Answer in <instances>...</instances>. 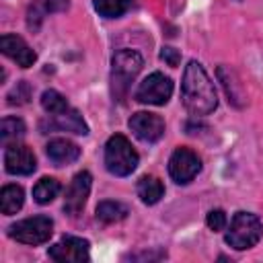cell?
I'll use <instances>...</instances> for the list:
<instances>
[{
  "instance_id": "6da1fadb",
  "label": "cell",
  "mask_w": 263,
  "mask_h": 263,
  "mask_svg": "<svg viewBox=\"0 0 263 263\" xmlns=\"http://www.w3.org/2000/svg\"><path fill=\"white\" fill-rule=\"evenodd\" d=\"M181 99H183L185 109L197 117L210 115L218 105L214 84H212L210 76L205 74L203 66L195 60H191L185 66L183 82H181Z\"/></svg>"
},
{
  "instance_id": "7a4b0ae2",
  "label": "cell",
  "mask_w": 263,
  "mask_h": 263,
  "mask_svg": "<svg viewBox=\"0 0 263 263\" xmlns=\"http://www.w3.org/2000/svg\"><path fill=\"white\" fill-rule=\"evenodd\" d=\"M144 66V60L134 49H119L111 60V88L113 97L117 101H123V97L129 90L132 80L140 74Z\"/></svg>"
},
{
  "instance_id": "3957f363",
  "label": "cell",
  "mask_w": 263,
  "mask_h": 263,
  "mask_svg": "<svg viewBox=\"0 0 263 263\" xmlns=\"http://www.w3.org/2000/svg\"><path fill=\"white\" fill-rule=\"evenodd\" d=\"M140 162L138 152L129 144V140L121 134H115L105 144V166L115 177H127L136 171Z\"/></svg>"
},
{
  "instance_id": "277c9868",
  "label": "cell",
  "mask_w": 263,
  "mask_h": 263,
  "mask_svg": "<svg viewBox=\"0 0 263 263\" xmlns=\"http://www.w3.org/2000/svg\"><path fill=\"white\" fill-rule=\"evenodd\" d=\"M261 236H263L261 220L251 212H236L226 232V242L236 251H245L255 247L261 240Z\"/></svg>"
},
{
  "instance_id": "5b68a950",
  "label": "cell",
  "mask_w": 263,
  "mask_h": 263,
  "mask_svg": "<svg viewBox=\"0 0 263 263\" xmlns=\"http://www.w3.org/2000/svg\"><path fill=\"white\" fill-rule=\"evenodd\" d=\"M53 234V222L47 216H33L25 218L8 228V236L23 242V245H43Z\"/></svg>"
},
{
  "instance_id": "8992f818",
  "label": "cell",
  "mask_w": 263,
  "mask_h": 263,
  "mask_svg": "<svg viewBox=\"0 0 263 263\" xmlns=\"http://www.w3.org/2000/svg\"><path fill=\"white\" fill-rule=\"evenodd\" d=\"M173 95V82L160 72H152L136 88V99L146 105H164Z\"/></svg>"
},
{
  "instance_id": "52a82bcc",
  "label": "cell",
  "mask_w": 263,
  "mask_h": 263,
  "mask_svg": "<svg viewBox=\"0 0 263 263\" xmlns=\"http://www.w3.org/2000/svg\"><path fill=\"white\" fill-rule=\"evenodd\" d=\"M201 171L199 156L189 148H177L168 160V173L175 183L187 185L195 179V175Z\"/></svg>"
},
{
  "instance_id": "ba28073f",
  "label": "cell",
  "mask_w": 263,
  "mask_h": 263,
  "mask_svg": "<svg viewBox=\"0 0 263 263\" xmlns=\"http://www.w3.org/2000/svg\"><path fill=\"white\" fill-rule=\"evenodd\" d=\"M49 257L58 263H84L88 261V240L80 236H64L49 247Z\"/></svg>"
},
{
  "instance_id": "9c48e42d",
  "label": "cell",
  "mask_w": 263,
  "mask_h": 263,
  "mask_svg": "<svg viewBox=\"0 0 263 263\" xmlns=\"http://www.w3.org/2000/svg\"><path fill=\"white\" fill-rule=\"evenodd\" d=\"M90 185H92V177L88 171L76 173L72 183L66 189V197H64V212L68 216H78L86 203V197L90 193Z\"/></svg>"
},
{
  "instance_id": "30bf717a",
  "label": "cell",
  "mask_w": 263,
  "mask_h": 263,
  "mask_svg": "<svg viewBox=\"0 0 263 263\" xmlns=\"http://www.w3.org/2000/svg\"><path fill=\"white\" fill-rule=\"evenodd\" d=\"M39 129L43 134H47V132H70V134H78V136L88 134V125L76 109H66L62 113H53L49 119L39 123Z\"/></svg>"
},
{
  "instance_id": "8fae6325",
  "label": "cell",
  "mask_w": 263,
  "mask_h": 263,
  "mask_svg": "<svg viewBox=\"0 0 263 263\" xmlns=\"http://www.w3.org/2000/svg\"><path fill=\"white\" fill-rule=\"evenodd\" d=\"M4 168L10 175H31L37 168L33 150L18 142L8 144L6 152H4Z\"/></svg>"
},
{
  "instance_id": "7c38bea8",
  "label": "cell",
  "mask_w": 263,
  "mask_h": 263,
  "mask_svg": "<svg viewBox=\"0 0 263 263\" xmlns=\"http://www.w3.org/2000/svg\"><path fill=\"white\" fill-rule=\"evenodd\" d=\"M129 129L142 142H156L164 134V121L156 113L138 111V113H134L129 117Z\"/></svg>"
},
{
  "instance_id": "4fadbf2b",
  "label": "cell",
  "mask_w": 263,
  "mask_h": 263,
  "mask_svg": "<svg viewBox=\"0 0 263 263\" xmlns=\"http://www.w3.org/2000/svg\"><path fill=\"white\" fill-rule=\"evenodd\" d=\"M0 47H2V53H4L6 58H10L12 62H16L21 68H29V66H33L35 60H37L35 51H33V49L27 45V41H25L23 37H18V35H12V33L2 35Z\"/></svg>"
},
{
  "instance_id": "5bb4252c",
  "label": "cell",
  "mask_w": 263,
  "mask_h": 263,
  "mask_svg": "<svg viewBox=\"0 0 263 263\" xmlns=\"http://www.w3.org/2000/svg\"><path fill=\"white\" fill-rule=\"evenodd\" d=\"M68 0H33L27 8V27L35 33L39 31L43 18L47 14H53V12H62L68 8Z\"/></svg>"
},
{
  "instance_id": "9a60e30c",
  "label": "cell",
  "mask_w": 263,
  "mask_h": 263,
  "mask_svg": "<svg viewBox=\"0 0 263 263\" xmlns=\"http://www.w3.org/2000/svg\"><path fill=\"white\" fill-rule=\"evenodd\" d=\"M45 152H47V158H49L53 164H58V166L72 164V162L78 160V156H80V148H78L74 142L66 140V138H55V140H51V142L45 146Z\"/></svg>"
},
{
  "instance_id": "2e32d148",
  "label": "cell",
  "mask_w": 263,
  "mask_h": 263,
  "mask_svg": "<svg viewBox=\"0 0 263 263\" xmlns=\"http://www.w3.org/2000/svg\"><path fill=\"white\" fill-rule=\"evenodd\" d=\"M136 191H138V197H140L146 205H154V203L160 201V197L164 195L162 183H160L156 177H152V175H144V177L138 181Z\"/></svg>"
},
{
  "instance_id": "e0dca14e",
  "label": "cell",
  "mask_w": 263,
  "mask_h": 263,
  "mask_svg": "<svg viewBox=\"0 0 263 263\" xmlns=\"http://www.w3.org/2000/svg\"><path fill=\"white\" fill-rule=\"evenodd\" d=\"M23 201H25L23 187H18V185H4L2 187V191H0V210H2V214H6V216L16 214L23 208Z\"/></svg>"
},
{
  "instance_id": "ac0fdd59",
  "label": "cell",
  "mask_w": 263,
  "mask_h": 263,
  "mask_svg": "<svg viewBox=\"0 0 263 263\" xmlns=\"http://www.w3.org/2000/svg\"><path fill=\"white\" fill-rule=\"evenodd\" d=\"M60 193V181L53 177H43L41 181H37V185L33 187V197L37 203L45 205L49 201H53Z\"/></svg>"
},
{
  "instance_id": "d6986e66",
  "label": "cell",
  "mask_w": 263,
  "mask_h": 263,
  "mask_svg": "<svg viewBox=\"0 0 263 263\" xmlns=\"http://www.w3.org/2000/svg\"><path fill=\"white\" fill-rule=\"evenodd\" d=\"M125 216H127V208H125L123 203H119V201L107 199V201H101V203L97 205V220H101V222H105V224L119 222V220H123Z\"/></svg>"
},
{
  "instance_id": "ffe728a7",
  "label": "cell",
  "mask_w": 263,
  "mask_h": 263,
  "mask_svg": "<svg viewBox=\"0 0 263 263\" xmlns=\"http://www.w3.org/2000/svg\"><path fill=\"white\" fill-rule=\"evenodd\" d=\"M95 10L105 18H117L132 8V0H95Z\"/></svg>"
},
{
  "instance_id": "44dd1931",
  "label": "cell",
  "mask_w": 263,
  "mask_h": 263,
  "mask_svg": "<svg viewBox=\"0 0 263 263\" xmlns=\"http://www.w3.org/2000/svg\"><path fill=\"white\" fill-rule=\"evenodd\" d=\"M23 134H25V123H23V119H18V117H4V119H2L0 138H2V144H4V146L16 142L18 138H23Z\"/></svg>"
},
{
  "instance_id": "7402d4cb",
  "label": "cell",
  "mask_w": 263,
  "mask_h": 263,
  "mask_svg": "<svg viewBox=\"0 0 263 263\" xmlns=\"http://www.w3.org/2000/svg\"><path fill=\"white\" fill-rule=\"evenodd\" d=\"M41 107H43L49 115H53V113H62V111L70 109L66 97L60 95V92L53 90V88H49V90H45V92L41 95Z\"/></svg>"
},
{
  "instance_id": "603a6c76",
  "label": "cell",
  "mask_w": 263,
  "mask_h": 263,
  "mask_svg": "<svg viewBox=\"0 0 263 263\" xmlns=\"http://www.w3.org/2000/svg\"><path fill=\"white\" fill-rule=\"evenodd\" d=\"M205 224L214 232L224 230L226 228V214H224V210H210L208 216H205Z\"/></svg>"
},
{
  "instance_id": "cb8c5ba5",
  "label": "cell",
  "mask_w": 263,
  "mask_h": 263,
  "mask_svg": "<svg viewBox=\"0 0 263 263\" xmlns=\"http://www.w3.org/2000/svg\"><path fill=\"white\" fill-rule=\"evenodd\" d=\"M29 97H31V88H29V84L23 80V82H18V84L14 86V90L8 95V103H10V105H23V103L29 101Z\"/></svg>"
},
{
  "instance_id": "d4e9b609",
  "label": "cell",
  "mask_w": 263,
  "mask_h": 263,
  "mask_svg": "<svg viewBox=\"0 0 263 263\" xmlns=\"http://www.w3.org/2000/svg\"><path fill=\"white\" fill-rule=\"evenodd\" d=\"M160 60L175 68V66H179V62H181V53H179V49H175V47H162V49H160Z\"/></svg>"
}]
</instances>
